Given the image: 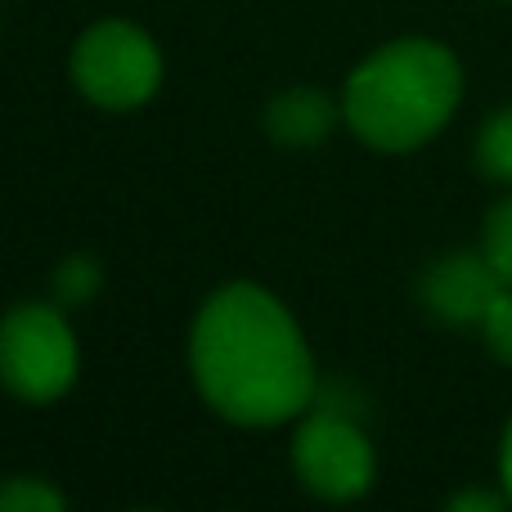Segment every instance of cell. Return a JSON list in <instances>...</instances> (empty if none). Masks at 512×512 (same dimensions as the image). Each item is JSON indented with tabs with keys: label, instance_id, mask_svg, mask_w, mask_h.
<instances>
[{
	"label": "cell",
	"instance_id": "6da1fadb",
	"mask_svg": "<svg viewBox=\"0 0 512 512\" xmlns=\"http://www.w3.org/2000/svg\"><path fill=\"white\" fill-rule=\"evenodd\" d=\"M194 378L216 414L248 427L283 423L315 396V364L292 315L252 283H234L203 306Z\"/></svg>",
	"mask_w": 512,
	"mask_h": 512
},
{
	"label": "cell",
	"instance_id": "7a4b0ae2",
	"mask_svg": "<svg viewBox=\"0 0 512 512\" xmlns=\"http://www.w3.org/2000/svg\"><path fill=\"white\" fill-rule=\"evenodd\" d=\"M463 95L454 54L436 41H396L364 59L346 81V122L364 144L405 153L450 122Z\"/></svg>",
	"mask_w": 512,
	"mask_h": 512
},
{
	"label": "cell",
	"instance_id": "3957f363",
	"mask_svg": "<svg viewBox=\"0 0 512 512\" xmlns=\"http://www.w3.org/2000/svg\"><path fill=\"white\" fill-rule=\"evenodd\" d=\"M77 378V342L59 310L18 306L0 324V382L27 405H50Z\"/></svg>",
	"mask_w": 512,
	"mask_h": 512
},
{
	"label": "cell",
	"instance_id": "277c9868",
	"mask_svg": "<svg viewBox=\"0 0 512 512\" xmlns=\"http://www.w3.org/2000/svg\"><path fill=\"white\" fill-rule=\"evenodd\" d=\"M72 77L99 108H135L158 90L162 59L131 23H99L72 50Z\"/></svg>",
	"mask_w": 512,
	"mask_h": 512
},
{
	"label": "cell",
	"instance_id": "5b68a950",
	"mask_svg": "<svg viewBox=\"0 0 512 512\" xmlns=\"http://www.w3.org/2000/svg\"><path fill=\"white\" fill-rule=\"evenodd\" d=\"M292 463L306 490L319 499H360L373 486V445L342 414H315L297 432Z\"/></svg>",
	"mask_w": 512,
	"mask_h": 512
},
{
	"label": "cell",
	"instance_id": "8992f818",
	"mask_svg": "<svg viewBox=\"0 0 512 512\" xmlns=\"http://www.w3.org/2000/svg\"><path fill=\"white\" fill-rule=\"evenodd\" d=\"M508 283L495 274V265L486 256H445L427 270L423 279V301L445 319V324H481V315L490 310V301L504 292Z\"/></svg>",
	"mask_w": 512,
	"mask_h": 512
},
{
	"label": "cell",
	"instance_id": "52a82bcc",
	"mask_svg": "<svg viewBox=\"0 0 512 512\" xmlns=\"http://www.w3.org/2000/svg\"><path fill=\"white\" fill-rule=\"evenodd\" d=\"M333 126V108L315 90H292L270 108V135L283 144H315Z\"/></svg>",
	"mask_w": 512,
	"mask_h": 512
},
{
	"label": "cell",
	"instance_id": "ba28073f",
	"mask_svg": "<svg viewBox=\"0 0 512 512\" xmlns=\"http://www.w3.org/2000/svg\"><path fill=\"white\" fill-rule=\"evenodd\" d=\"M477 162L490 180H504L512 185V108L495 113L486 126H481V140H477Z\"/></svg>",
	"mask_w": 512,
	"mask_h": 512
},
{
	"label": "cell",
	"instance_id": "9c48e42d",
	"mask_svg": "<svg viewBox=\"0 0 512 512\" xmlns=\"http://www.w3.org/2000/svg\"><path fill=\"white\" fill-rule=\"evenodd\" d=\"M481 256L495 265V274L512 288V198H504L486 216V248H481Z\"/></svg>",
	"mask_w": 512,
	"mask_h": 512
},
{
	"label": "cell",
	"instance_id": "30bf717a",
	"mask_svg": "<svg viewBox=\"0 0 512 512\" xmlns=\"http://www.w3.org/2000/svg\"><path fill=\"white\" fill-rule=\"evenodd\" d=\"M63 508V495L41 481H27V477H14L0 486V512H59Z\"/></svg>",
	"mask_w": 512,
	"mask_h": 512
},
{
	"label": "cell",
	"instance_id": "8fae6325",
	"mask_svg": "<svg viewBox=\"0 0 512 512\" xmlns=\"http://www.w3.org/2000/svg\"><path fill=\"white\" fill-rule=\"evenodd\" d=\"M481 333H486V346L499 355L504 364H512V292L504 288L495 301H490V310L481 315Z\"/></svg>",
	"mask_w": 512,
	"mask_h": 512
},
{
	"label": "cell",
	"instance_id": "7c38bea8",
	"mask_svg": "<svg viewBox=\"0 0 512 512\" xmlns=\"http://www.w3.org/2000/svg\"><path fill=\"white\" fill-rule=\"evenodd\" d=\"M90 283H95V270H90V261H72L68 270L59 274V288L68 292L72 301H81V297H86V292H90Z\"/></svg>",
	"mask_w": 512,
	"mask_h": 512
},
{
	"label": "cell",
	"instance_id": "4fadbf2b",
	"mask_svg": "<svg viewBox=\"0 0 512 512\" xmlns=\"http://www.w3.org/2000/svg\"><path fill=\"white\" fill-rule=\"evenodd\" d=\"M454 512H468V508H481V512H499L504 508V495H486V490H468V495L450 499Z\"/></svg>",
	"mask_w": 512,
	"mask_h": 512
},
{
	"label": "cell",
	"instance_id": "5bb4252c",
	"mask_svg": "<svg viewBox=\"0 0 512 512\" xmlns=\"http://www.w3.org/2000/svg\"><path fill=\"white\" fill-rule=\"evenodd\" d=\"M499 472H504V495L512 499V423H508V436H504V454H499Z\"/></svg>",
	"mask_w": 512,
	"mask_h": 512
}]
</instances>
